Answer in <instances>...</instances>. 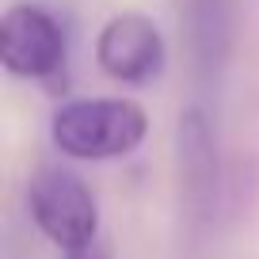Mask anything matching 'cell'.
Wrapping results in <instances>:
<instances>
[{
  "label": "cell",
  "instance_id": "6da1fadb",
  "mask_svg": "<svg viewBox=\"0 0 259 259\" xmlns=\"http://www.w3.org/2000/svg\"><path fill=\"white\" fill-rule=\"evenodd\" d=\"M149 138V111L126 96L69 99L50 118V141L69 160H118Z\"/></svg>",
  "mask_w": 259,
  "mask_h": 259
},
{
  "label": "cell",
  "instance_id": "7a4b0ae2",
  "mask_svg": "<svg viewBox=\"0 0 259 259\" xmlns=\"http://www.w3.org/2000/svg\"><path fill=\"white\" fill-rule=\"evenodd\" d=\"M176 206L191 240L213 225L221 206V156L202 107H187L176 122Z\"/></svg>",
  "mask_w": 259,
  "mask_h": 259
},
{
  "label": "cell",
  "instance_id": "3957f363",
  "mask_svg": "<svg viewBox=\"0 0 259 259\" xmlns=\"http://www.w3.org/2000/svg\"><path fill=\"white\" fill-rule=\"evenodd\" d=\"M27 213H31L34 229L61 251H73L99 236L96 194L69 168L46 164L27 179Z\"/></svg>",
  "mask_w": 259,
  "mask_h": 259
},
{
  "label": "cell",
  "instance_id": "277c9868",
  "mask_svg": "<svg viewBox=\"0 0 259 259\" xmlns=\"http://www.w3.org/2000/svg\"><path fill=\"white\" fill-rule=\"evenodd\" d=\"M0 61L19 80L54 84L69 65V34L42 4H12L0 19Z\"/></svg>",
  "mask_w": 259,
  "mask_h": 259
},
{
  "label": "cell",
  "instance_id": "5b68a950",
  "mask_svg": "<svg viewBox=\"0 0 259 259\" xmlns=\"http://www.w3.org/2000/svg\"><path fill=\"white\" fill-rule=\"evenodd\" d=\"M164 61H168L164 34L141 12L111 16L96 34V65L126 88L153 84L164 73Z\"/></svg>",
  "mask_w": 259,
  "mask_h": 259
},
{
  "label": "cell",
  "instance_id": "8992f818",
  "mask_svg": "<svg viewBox=\"0 0 259 259\" xmlns=\"http://www.w3.org/2000/svg\"><path fill=\"white\" fill-rule=\"evenodd\" d=\"M183 34L198 84H213L233 54V0H183Z\"/></svg>",
  "mask_w": 259,
  "mask_h": 259
},
{
  "label": "cell",
  "instance_id": "52a82bcc",
  "mask_svg": "<svg viewBox=\"0 0 259 259\" xmlns=\"http://www.w3.org/2000/svg\"><path fill=\"white\" fill-rule=\"evenodd\" d=\"M65 259H114V248H111V240L99 233L96 240L80 244V248H73V251H65Z\"/></svg>",
  "mask_w": 259,
  "mask_h": 259
}]
</instances>
